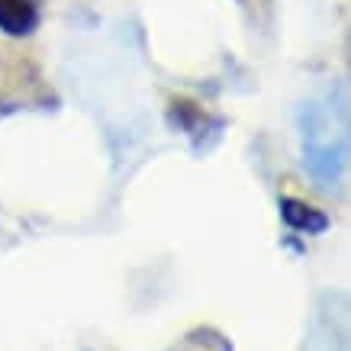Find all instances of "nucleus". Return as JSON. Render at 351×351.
<instances>
[{
    "label": "nucleus",
    "instance_id": "obj_5",
    "mask_svg": "<svg viewBox=\"0 0 351 351\" xmlns=\"http://www.w3.org/2000/svg\"><path fill=\"white\" fill-rule=\"evenodd\" d=\"M171 351H235L232 341L226 339L219 329H210V326H197L191 329L184 339H178V345Z\"/></svg>",
    "mask_w": 351,
    "mask_h": 351
},
{
    "label": "nucleus",
    "instance_id": "obj_4",
    "mask_svg": "<svg viewBox=\"0 0 351 351\" xmlns=\"http://www.w3.org/2000/svg\"><path fill=\"white\" fill-rule=\"evenodd\" d=\"M277 206H280V219H284V226L297 235H322L332 226V219L322 213V210L297 200V197H280Z\"/></svg>",
    "mask_w": 351,
    "mask_h": 351
},
{
    "label": "nucleus",
    "instance_id": "obj_1",
    "mask_svg": "<svg viewBox=\"0 0 351 351\" xmlns=\"http://www.w3.org/2000/svg\"><path fill=\"white\" fill-rule=\"evenodd\" d=\"M300 129H303L300 132L303 136V168L309 171L316 187L329 191V187H335L341 165H345V138H341V132L332 129L329 117L316 107L303 110Z\"/></svg>",
    "mask_w": 351,
    "mask_h": 351
},
{
    "label": "nucleus",
    "instance_id": "obj_2",
    "mask_svg": "<svg viewBox=\"0 0 351 351\" xmlns=\"http://www.w3.org/2000/svg\"><path fill=\"white\" fill-rule=\"evenodd\" d=\"M168 123H171V129H178V132H184V136H191L197 145H200L203 136H219V129H223V119H219V117H210V113H206L200 104L184 100V97L171 100Z\"/></svg>",
    "mask_w": 351,
    "mask_h": 351
},
{
    "label": "nucleus",
    "instance_id": "obj_3",
    "mask_svg": "<svg viewBox=\"0 0 351 351\" xmlns=\"http://www.w3.org/2000/svg\"><path fill=\"white\" fill-rule=\"evenodd\" d=\"M43 23V0H0V32L7 39H29Z\"/></svg>",
    "mask_w": 351,
    "mask_h": 351
}]
</instances>
